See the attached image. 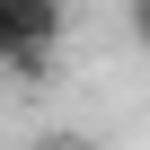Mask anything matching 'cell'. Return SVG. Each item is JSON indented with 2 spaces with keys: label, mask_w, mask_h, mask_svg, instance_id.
<instances>
[{
  "label": "cell",
  "mask_w": 150,
  "mask_h": 150,
  "mask_svg": "<svg viewBox=\"0 0 150 150\" xmlns=\"http://www.w3.org/2000/svg\"><path fill=\"white\" fill-rule=\"evenodd\" d=\"M71 35V0H0V71L9 80H44Z\"/></svg>",
  "instance_id": "obj_1"
},
{
  "label": "cell",
  "mask_w": 150,
  "mask_h": 150,
  "mask_svg": "<svg viewBox=\"0 0 150 150\" xmlns=\"http://www.w3.org/2000/svg\"><path fill=\"white\" fill-rule=\"evenodd\" d=\"M124 18H132V44L150 53V0H132V9H124Z\"/></svg>",
  "instance_id": "obj_2"
},
{
  "label": "cell",
  "mask_w": 150,
  "mask_h": 150,
  "mask_svg": "<svg viewBox=\"0 0 150 150\" xmlns=\"http://www.w3.org/2000/svg\"><path fill=\"white\" fill-rule=\"evenodd\" d=\"M35 150H97V141H80V132H44Z\"/></svg>",
  "instance_id": "obj_3"
}]
</instances>
